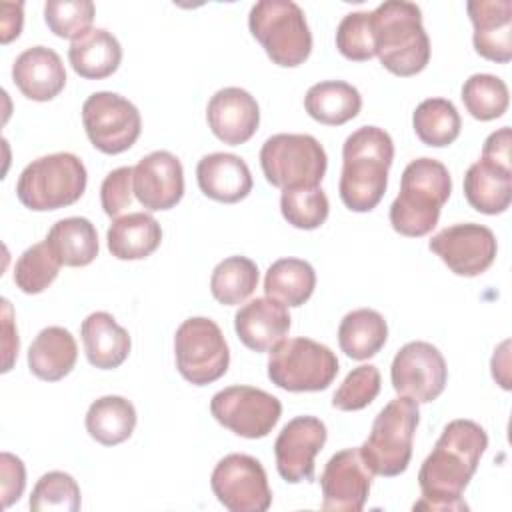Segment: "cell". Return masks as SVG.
<instances>
[{
    "instance_id": "obj_22",
    "label": "cell",
    "mask_w": 512,
    "mask_h": 512,
    "mask_svg": "<svg viewBox=\"0 0 512 512\" xmlns=\"http://www.w3.org/2000/svg\"><path fill=\"white\" fill-rule=\"evenodd\" d=\"M290 314L284 304L274 298L262 296L246 302L234 314V330L240 342L254 350H272L290 330Z\"/></svg>"
},
{
    "instance_id": "obj_20",
    "label": "cell",
    "mask_w": 512,
    "mask_h": 512,
    "mask_svg": "<svg viewBox=\"0 0 512 512\" xmlns=\"http://www.w3.org/2000/svg\"><path fill=\"white\" fill-rule=\"evenodd\" d=\"M474 26L476 52L492 62L512 60V2L510 0H470L466 4Z\"/></svg>"
},
{
    "instance_id": "obj_33",
    "label": "cell",
    "mask_w": 512,
    "mask_h": 512,
    "mask_svg": "<svg viewBox=\"0 0 512 512\" xmlns=\"http://www.w3.org/2000/svg\"><path fill=\"white\" fill-rule=\"evenodd\" d=\"M316 288V272L302 258H280L266 270L264 292L284 306H302Z\"/></svg>"
},
{
    "instance_id": "obj_27",
    "label": "cell",
    "mask_w": 512,
    "mask_h": 512,
    "mask_svg": "<svg viewBox=\"0 0 512 512\" xmlns=\"http://www.w3.org/2000/svg\"><path fill=\"white\" fill-rule=\"evenodd\" d=\"M162 242V228L154 216L146 212H130L114 218L106 232V244L118 260L148 258Z\"/></svg>"
},
{
    "instance_id": "obj_7",
    "label": "cell",
    "mask_w": 512,
    "mask_h": 512,
    "mask_svg": "<svg viewBox=\"0 0 512 512\" xmlns=\"http://www.w3.org/2000/svg\"><path fill=\"white\" fill-rule=\"evenodd\" d=\"M248 28L278 66H300L312 52V34L304 10L292 0L256 2L248 14Z\"/></svg>"
},
{
    "instance_id": "obj_18",
    "label": "cell",
    "mask_w": 512,
    "mask_h": 512,
    "mask_svg": "<svg viewBox=\"0 0 512 512\" xmlns=\"http://www.w3.org/2000/svg\"><path fill=\"white\" fill-rule=\"evenodd\" d=\"M134 196L146 210H170L184 196L182 162L168 150H154L134 166Z\"/></svg>"
},
{
    "instance_id": "obj_41",
    "label": "cell",
    "mask_w": 512,
    "mask_h": 512,
    "mask_svg": "<svg viewBox=\"0 0 512 512\" xmlns=\"http://www.w3.org/2000/svg\"><path fill=\"white\" fill-rule=\"evenodd\" d=\"M380 392V372L374 364L356 366L332 396V406L342 412H356L376 400Z\"/></svg>"
},
{
    "instance_id": "obj_15",
    "label": "cell",
    "mask_w": 512,
    "mask_h": 512,
    "mask_svg": "<svg viewBox=\"0 0 512 512\" xmlns=\"http://www.w3.org/2000/svg\"><path fill=\"white\" fill-rule=\"evenodd\" d=\"M428 248L456 276L474 278L492 266L498 252V242L488 226L462 222L436 232L430 238Z\"/></svg>"
},
{
    "instance_id": "obj_12",
    "label": "cell",
    "mask_w": 512,
    "mask_h": 512,
    "mask_svg": "<svg viewBox=\"0 0 512 512\" xmlns=\"http://www.w3.org/2000/svg\"><path fill=\"white\" fill-rule=\"evenodd\" d=\"M218 424L242 438H264L278 424L282 404L276 396L254 386H228L210 400Z\"/></svg>"
},
{
    "instance_id": "obj_42",
    "label": "cell",
    "mask_w": 512,
    "mask_h": 512,
    "mask_svg": "<svg viewBox=\"0 0 512 512\" xmlns=\"http://www.w3.org/2000/svg\"><path fill=\"white\" fill-rule=\"evenodd\" d=\"M336 48L344 58L354 62H364L376 56L372 14L370 12L346 14L336 28Z\"/></svg>"
},
{
    "instance_id": "obj_37",
    "label": "cell",
    "mask_w": 512,
    "mask_h": 512,
    "mask_svg": "<svg viewBox=\"0 0 512 512\" xmlns=\"http://www.w3.org/2000/svg\"><path fill=\"white\" fill-rule=\"evenodd\" d=\"M60 260L48 246V242H38L26 248L14 266V284L24 294L44 292L60 272Z\"/></svg>"
},
{
    "instance_id": "obj_43",
    "label": "cell",
    "mask_w": 512,
    "mask_h": 512,
    "mask_svg": "<svg viewBox=\"0 0 512 512\" xmlns=\"http://www.w3.org/2000/svg\"><path fill=\"white\" fill-rule=\"evenodd\" d=\"M134 168L132 166H120L106 174L100 186V204L106 212V216L116 218L124 208L132 202L134 192Z\"/></svg>"
},
{
    "instance_id": "obj_35",
    "label": "cell",
    "mask_w": 512,
    "mask_h": 512,
    "mask_svg": "<svg viewBox=\"0 0 512 512\" xmlns=\"http://www.w3.org/2000/svg\"><path fill=\"white\" fill-rule=\"evenodd\" d=\"M258 286V266L246 256H230L216 264L210 276L212 296L224 304H242Z\"/></svg>"
},
{
    "instance_id": "obj_24",
    "label": "cell",
    "mask_w": 512,
    "mask_h": 512,
    "mask_svg": "<svg viewBox=\"0 0 512 512\" xmlns=\"http://www.w3.org/2000/svg\"><path fill=\"white\" fill-rule=\"evenodd\" d=\"M80 336L88 362L100 370H114L124 364L130 354L132 340L112 314L92 312L82 320Z\"/></svg>"
},
{
    "instance_id": "obj_14",
    "label": "cell",
    "mask_w": 512,
    "mask_h": 512,
    "mask_svg": "<svg viewBox=\"0 0 512 512\" xmlns=\"http://www.w3.org/2000/svg\"><path fill=\"white\" fill-rule=\"evenodd\" d=\"M392 386L400 396H408L418 404L436 400L448 380V368L442 352L424 340L404 344L390 366Z\"/></svg>"
},
{
    "instance_id": "obj_6",
    "label": "cell",
    "mask_w": 512,
    "mask_h": 512,
    "mask_svg": "<svg viewBox=\"0 0 512 512\" xmlns=\"http://www.w3.org/2000/svg\"><path fill=\"white\" fill-rule=\"evenodd\" d=\"M86 166L72 152H56L32 160L18 176L16 196L34 210H58L74 204L86 190Z\"/></svg>"
},
{
    "instance_id": "obj_44",
    "label": "cell",
    "mask_w": 512,
    "mask_h": 512,
    "mask_svg": "<svg viewBox=\"0 0 512 512\" xmlns=\"http://www.w3.org/2000/svg\"><path fill=\"white\" fill-rule=\"evenodd\" d=\"M0 474H2V506L18 502L26 486V468L22 460L10 452L0 454Z\"/></svg>"
},
{
    "instance_id": "obj_26",
    "label": "cell",
    "mask_w": 512,
    "mask_h": 512,
    "mask_svg": "<svg viewBox=\"0 0 512 512\" xmlns=\"http://www.w3.org/2000/svg\"><path fill=\"white\" fill-rule=\"evenodd\" d=\"M76 358V340L62 326L42 328L28 348L30 372L46 382H58L68 376L76 364Z\"/></svg>"
},
{
    "instance_id": "obj_23",
    "label": "cell",
    "mask_w": 512,
    "mask_h": 512,
    "mask_svg": "<svg viewBox=\"0 0 512 512\" xmlns=\"http://www.w3.org/2000/svg\"><path fill=\"white\" fill-rule=\"evenodd\" d=\"M196 180L204 196L224 204L244 200L254 184L248 164L230 152L202 156L196 166Z\"/></svg>"
},
{
    "instance_id": "obj_45",
    "label": "cell",
    "mask_w": 512,
    "mask_h": 512,
    "mask_svg": "<svg viewBox=\"0 0 512 512\" xmlns=\"http://www.w3.org/2000/svg\"><path fill=\"white\" fill-rule=\"evenodd\" d=\"M510 146H512V132L508 126H502L500 130L492 132L482 146V158L488 162H494L504 168H512V156H510Z\"/></svg>"
},
{
    "instance_id": "obj_38",
    "label": "cell",
    "mask_w": 512,
    "mask_h": 512,
    "mask_svg": "<svg viewBox=\"0 0 512 512\" xmlns=\"http://www.w3.org/2000/svg\"><path fill=\"white\" fill-rule=\"evenodd\" d=\"M280 210L288 224L300 230L320 228L330 212V202L320 186L282 190Z\"/></svg>"
},
{
    "instance_id": "obj_9",
    "label": "cell",
    "mask_w": 512,
    "mask_h": 512,
    "mask_svg": "<svg viewBox=\"0 0 512 512\" xmlns=\"http://www.w3.org/2000/svg\"><path fill=\"white\" fill-rule=\"evenodd\" d=\"M260 166L266 180L276 188H314L326 174L328 158L314 136L282 132L262 144Z\"/></svg>"
},
{
    "instance_id": "obj_19",
    "label": "cell",
    "mask_w": 512,
    "mask_h": 512,
    "mask_svg": "<svg viewBox=\"0 0 512 512\" xmlns=\"http://www.w3.org/2000/svg\"><path fill=\"white\" fill-rule=\"evenodd\" d=\"M206 120L218 140L230 146H240L258 130L260 108L248 90L228 86L214 92L208 100Z\"/></svg>"
},
{
    "instance_id": "obj_8",
    "label": "cell",
    "mask_w": 512,
    "mask_h": 512,
    "mask_svg": "<svg viewBox=\"0 0 512 512\" xmlns=\"http://www.w3.org/2000/svg\"><path fill=\"white\" fill-rule=\"evenodd\" d=\"M336 374V354L312 338L280 340L268 356V378L288 392L326 390Z\"/></svg>"
},
{
    "instance_id": "obj_40",
    "label": "cell",
    "mask_w": 512,
    "mask_h": 512,
    "mask_svg": "<svg viewBox=\"0 0 512 512\" xmlns=\"http://www.w3.org/2000/svg\"><path fill=\"white\" fill-rule=\"evenodd\" d=\"M96 6L90 0H48L44 4V22L58 38L78 40L92 30Z\"/></svg>"
},
{
    "instance_id": "obj_32",
    "label": "cell",
    "mask_w": 512,
    "mask_h": 512,
    "mask_svg": "<svg viewBox=\"0 0 512 512\" xmlns=\"http://www.w3.org/2000/svg\"><path fill=\"white\" fill-rule=\"evenodd\" d=\"M136 428V408L124 396H102L86 412V430L102 446L122 444Z\"/></svg>"
},
{
    "instance_id": "obj_21",
    "label": "cell",
    "mask_w": 512,
    "mask_h": 512,
    "mask_svg": "<svg viewBox=\"0 0 512 512\" xmlns=\"http://www.w3.org/2000/svg\"><path fill=\"white\" fill-rule=\"evenodd\" d=\"M12 80L28 100L48 102L64 90L66 70L58 52L48 46H32L16 56Z\"/></svg>"
},
{
    "instance_id": "obj_28",
    "label": "cell",
    "mask_w": 512,
    "mask_h": 512,
    "mask_svg": "<svg viewBox=\"0 0 512 512\" xmlns=\"http://www.w3.org/2000/svg\"><path fill=\"white\" fill-rule=\"evenodd\" d=\"M72 70L86 80H102L112 76L122 62V46L106 28H92L68 48Z\"/></svg>"
},
{
    "instance_id": "obj_17",
    "label": "cell",
    "mask_w": 512,
    "mask_h": 512,
    "mask_svg": "<svg viewBox=\"0 0 512 512\" xmlns=\"http://www.w3.org/2000/svg\"><path fill=\"white\" fill-rule=\"evenodd\" d=\"M328 438L326 424L316 416H296L280 430L274 442L276 470L290 482L314 480V458Z\"/></svg>"
},
{
    "instance_id": "obj_13",
    "label": "cell",
    "mask_w": 512,
    "mask_h": 512,
    "mask_svg": "<svg viewBox=\"0 0 512 512\" xmlns=\"http://www.w3.org/2000/svg\"><path fill=\"white\" fill-rule=\"evenodd\" d=\"M210 486L230 512H266L272 504L268 476L260 460L248 454H228L212 470Z\"/></svg>"
},
{
    "instance_id": "obj_5",
    "label": "cell",
    "mask_w": 512,
    "mask_h": 512,
    "mask_svg": "<svg viewBox=\"0 0 512 512\" xmlns=\"http://www.w3.org/2000/svg\"><path fill=\"white\" fill-rule=\"evenodd\" d=\"M418 422V402L408 396L390 400L378 412L368 438L360 446V456L372 474L392 478L408 468Z\"/></svg>"
},
{
    "instance_id": "obj_47",
    "label": "cell",
    "mask_w": 512,
    "mask_h": 512,
    "mask_svg": "<svg viewBox=\"0 0 512 512\" xmlns=\"http://www.w3.org/2000/svg\"><path fill=\"white\" fill-rule=\"evenodd\" d=\"M2 304H4V342H2V346H4V368H2V372H8L12 368L14 358L18 356L20 342H18V332L14 330L10 302L2 300Z\"/></svg>"
},
{
    "instance_id": "obj_36",
    "label": "cell",
    "mask_w": 512,
    "mask_h": 512,
    "mask_svg": "<svg viewBox=\"0 0 512 512\" xmlns=\"http://www.w3.org/2000/svg\"><path fill=\"white\" fill-rule=\"evenodd\" d=\"M462 102L472 118L488 122L500 118L510 104V92L494 74H472L462 86Z\"/></svg>"
},
{
    "instance_id": "obj_29",
    "label": "cell",
    "mask_w": 512,
    "mask_h": 512,
    "mask_svg": "<svg viewBox=\"0 0 512 512\" xmlns=\"http://www.w3.org/2000/svg\"><path fill=\"white\" fill-rule=\"evenodd\" d=\"M304 108L310 118L326 126H340L356 118L362 108V96L356 86L344 80H324L308 88Z\"/></svg>"
},
{
    "instance_id": "obj_10",
    "label": "cell",
    "mask_w": 512,
    "mask_h": 512,
    "mask_svg": "<svg viewBox=\"0 0 512 512\" xmlns=\"http://www.w3.org/2000/svg\"><path fill=\"white\" fill-rule=\"evenodd\" d=\"M174 358L184 380L194 386H206L226 374L230 350L214 320L192 316L174 334Z\"/></svg>"
},
{
    "instance_id": "obj_3",
    "label": "cell",
    "mask_w": 512,
    "mask_h": 512,
    "mask_svg": "<svg viewBox=\"0 0 512 512\" xmlns=\"http://www.w3.org/2000/svg\"><path fill=\"white\" fill-rule=\"evenodd\" d=\"M452 178L436 158L412 160L400 178V194L390 204L392 228L408 238H420L438 224L440 210L450 198Z\"/></svg>"
},
{
    "instance_id": "obj_25",
    "label": "cell",
    "mask_w": 512,
    "mask_h": 512,
    "mask_svg": "<svg viewBox=\"0 0 512 512\" xmlns=\"http://www.w3.org/2000/svg\"><path fill=\"white\" fill-rule=\"evenodd\" d=\"M464 196L482 214H502L512 202V168L480 158L464 174Z\"/></svg>"
},
{
    "instance_id": "obj_30",
    "label": "cell",
    "mask_w": 512,
    "mask_h": 512,
    "mask_svg": "<svg viewBox=\"0 0 512 512\" xmlns=\"http://www.w3.org/2000/svg\"><path fill=\"white\" fill-rule=\"evenodd\" d=\"M46 242L62 266L82 268L98 256V232L88 218L70 216L52 224Z\"/></svg>"
},
{
    "instance_id": "obj_4",
    "label": "cell",
    "mask_w": 512,
    "mask_h": 512,
    "mask_svg": "<svg viewBox=\"0 0 512 512\" xmlns=\"http://www.w3.org/2000/svg\"><path fill=\"white\" fill-rule=\"evenodd\" d=\"M370 14L380 64L402 78L422 72L430 62V38L422 26V10L408 0H388Z\"/></svg>"
},
{
    "instance_id": "obj_16",
    "label": "cell",
    "mask_w": 512,
    "mask_h": 512,
    "mask_svg": "<svg viewBox=\"0 0 512 512\" xmlns=\"http://www.w3.org/2000/svg\"><path fill=\"white\" fill-rule=\"evenodd\" d=\"M372 476L360 456V448L336 452L320 474L322 510L360 512L368 500Z\"/></svg>"
},
{
    "instance_id": "obj_2",
    "label": "cell",
    "mask_w": 512,
    "mask_h": 512,
    "mask_svg": "<svg viewBox=\"0 0 512 512\" xmlns=\"http://www.w3.org/2000/svg\"><path fill=\"white\" fill-rule=\"evenodd\" d=\"M394 142L384 128L360 126L342 146V174L338 194L352 212L374 210L386 194Z\"/></svg>"
},
{
    "instance_id": "obj_46",
    "label": "cell",
    "mask_w": 512,
    "mask_h": 512,
    "mask_svg": "<svg viewBox=\"0 0 512 512\" xmlns=\"http://www.w3.org/2000/svg\"><path fill=\"white\" fill-rule=\"evenodd\" d=\"M0 8H2L0 40H2V44H8L14 38H18L20 32H22V22H24L22 8H24V4L22 2H16V4L14 2H2Z\"/></svg>"
},
{
    "instance_id": "obj_1",
    "label": "cell",
    "mask_w": 512,
    "mask_h": 512,
    "mask_svg": "<svg viewBox=\"0 0 512 512\" xmlns=\"http://www.w3.org/2000/svg\"><path fill=\"white\" fill-rule=\"evenodd\" d=\"M486 448L488 434L478 422L466 418L448 422L420 466L418 486L422 498L414 502V510H468L462 492L470 484Z\"/></svg>"
},
{
    "instance_id": "obj_39",
    "label": "cell",
    "mask_w": 512,
    "mask_h": 512,
    "mask_svg": "<svg viewBox=\"0 0 512 512\" xmlns=\"http://www.w3.org/2000/svg\"><path fill=\"white\" fill-rule=\"evenodd\" d=\"M80 504L82 498L76 480L62 470L42 474L30 496V510L34 512H76Z\"/></svg>"
},
{
    "instance_id": "obj_11",
    "label": "cell",
    "mask_w": 512,
    "mask_h": 512,
    "mask_svg": "<svg viewBox=\"0 0 512 512\" xmlns=\"http://www.w3.org/2000/svg\"><path fill=\"white\" fill-rule=\"evenodd\" d=\"M82 124L92 146L104 154H122L138 140V108L116 92H94L82 104Z\"/></svg>"
},
{
    "instance_id": "obj_34",
    "label": "cell",
    "mask_w": 512,
    "mask_h": 512,
    "mask_svg": "<svg viewBox=\"0 0 512 512\" xmlns=\"http://www.w3.org/2000/svg\"><path fill=\"white\" fill-rule=\"evenodd\" d=\"M412 126L416 136L426 146L444 148L460 136L462 120L450 100L426 98L416 106L412 114Z\"/></svg>"
},
{
    "instance_id": "obj_31",
    "label": "cell",
    "mask_w": 512,
    "mask_h": 512,
    "mask_svg": "<svg viewBox=\"0 0 512 512\" xmlns=\"http://www.w3.org/2000/svg\"><path fill=\"white\" fill-rule=\"evenodd\" d=\"M388 340V324L384 316L372 308L348 312L338 326L340 350L352 360H368L376 356Z\"/></svg>"
}]
</instances>
